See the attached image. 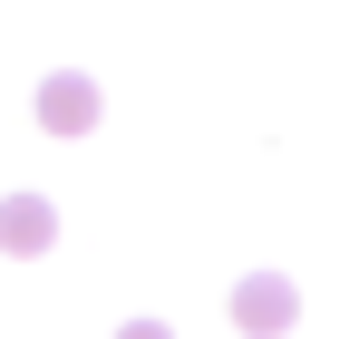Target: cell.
Listing matches in <instances>:
<instances>
[{
  "label": "cell",
  "mask_w": 359,
  "mask_h": 339,
  "mask_svg": "<svg viewBox=\"0 0 359 339\" xmlns=\"http://www.w3.org/2000/svg\"><path fill=\"white\" fill-rule=\"evenodd\" d=\"M292 320H301L292 272H243L233 282V330L243 339H292Z\"/></svg>",
  "instance_id": "obj_1"
},
{
  "label": "cell",
  "mask_w": 359,
  "mask_h": 339,
  "mask_svg": "<svg viewBox=\"0 0 359 339\" xmlns=\"http://www.w3.org/2000/svg\"><path fill=\"white\" fill-rule=\"evenodd\" d=\"M29 116H39L49 136H88V126H97V78H88V68H49L39 97H29Z\"/></svg>",
  "instance_id": "obj_2"
},
{
  "label": "cell",
  "mask_w": 359,
  "mask_h": 339,
  "mask_svg": "<svg viewBox=\"0 0 359 339\" xmlns=\"http://www.w3.org/2000/svg\"><path fill=\"white\" fill-rule=\"evenodd\" d=\"M49 242H59V204L49 194H0V252L10 262H39Z\"/></svg>",
  "instance_id": "obj_3"
},
{
  "label": "cell",
  "mask_w": 359,
  "mask_h": 339,
  "mask_svg": "<svg viewBox=\"0 0 359 339\" xmlns=\"http://www.w3.org/2000/svg\"><path fill=\"white\" fill-rule=\"evenodd\" d=\"M117 339H175V330H165V320H126Z\"/></svg>",
  "instance_id": "obj_4"
}]
</instances>
